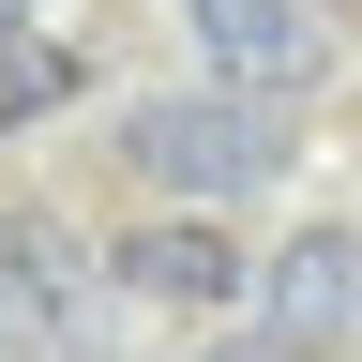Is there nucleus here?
Wrapping results in <instances>:
<instances>
[{
    "label": "nucleus",
    "mask_w": 362,
    "mask_h": 362,
    "mask_svg": "<svg viewBox=\"0 0 362 362\" xmlns=\"http://www.w3.org/2000/svg\"><path fill=\"white\" fill-rule=\"evenodd\" d=\"M61 90H76V45H0V121H45V106H61Z\"/></svg>",
    "instance_id": "6"
},
{
    "label": "nucleus",
    "mask_w": 362,
    "mask_h": 362,
    "mask_svg": "<svg viewBox=\"0 0 362 362\" xmlns=\"http://www.w3.org/2000/svg\"><path fill=\"white\" fill-rule=\"evenodd\" d=\"M0 45H16V0H0Z\"/></svg>",
    "instance_id": "7"
},
{
    "label": "nucleus",
    "mask_w": 362,
    "mask_h": 362,
    "mask_svg": "<svg viewBox=\"0 0 362 362\" xmlns=\"http://www.w3.org/2000/svg\"><path fill=\"white\" fill-rule=\"evenodd\" d=\"M181 30L211 45L226 90H272V106L317 76V0H181Z\"/></svg>",
    "instance_id": "3"
},
{
    "label": "nucleus",
    "mask_w": 362,
    "mask_h": 362,
    "mask_svg": "<svg viewBox=\"0 0 362 362\" xmlns=\"http://www.w3.org/2000/svg\"><path fill=\"white\" fill-rule=\"evenodd\" d=\"M121 151L166 197H272L287 181V106L272 90H166V106L121 121Z\"/></svg>",
    "instance_id": "1"
},
{
    "label": "nucleus",
    "mask_w": 362,
    "mask_h": 362,
    "mask_svg": "<svg viewBox=\"0 0 362 362\" xmlns=\"http://www.w3.org/2000/svg\"><path fill=\"white\" fill-rule=\"evenodd\" d=\"M257 302H272V332H287V347H317V362H332V347H362V226H302V242L257 272Z\"/></svg>",
    "instance_id": "2"
},
{
    "label": "nucleus",
    "mask_w": 362,
    "mask_h": 362,
    "mask_svg": "<svg viewBox=\"0 0 362 362\" xmlns=\"http://www.w3.org/2000/svg\"><path fill=\"white\" fill-rule=\"evenodd\" d=\"M317 16H332V0H317Z\"/></svg>",
    "instance_id": "8"
},
{
    "label": "nucleus",
    "mask_w": 362,
    "mask_h": 362,
    "mask_svg": "<svg viewBox=\"0 0 362 362\" xmlns=\"http://www.w3.org/2000/svg\"><path fill=\"white\" fill-rule=\"evenodd\" d=\"M90 272H106V257H90L76 242V226H0V317H16V332H61V317L90 302Z\"/></svg>",
    "instance_id": "5"
},
{
    "label": "nucleus",
    "mask_w": 362,
    "mask_h": 362,
    "mask_svg": "<svg viewBox=\"0 0 362 362\" xmlns=\"http://www.w3.org/2000/svg\"><path fill=\"white\" fill-rule=\"evenodd\" d=\"M106 272H121L136 302H166V317H226V302H242V242H226L211 211H166V226H136Z\"/></svg>",
    "instance_id": "4"
},
{
    "label": "nucleus",
    "mask_w": 362,
    "mask_h": 362,
    "mask_svg": "<svg viewBox=\"0 0 362 362\" xmlns=\"http://www.w3.org/2000/svg\"><path fill=\"white\" fill-rule=\"evenodd\" d=\"M226 362H242V347H226Z\"/></svg>",
    "instance_id": "9"
}]
</instances>
